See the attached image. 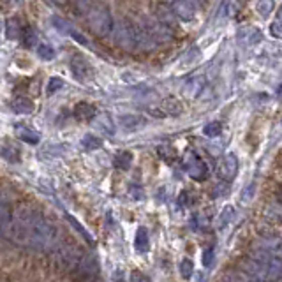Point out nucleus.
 Here are the masks:
<instances>
[{"instance_id": "nucleus-10", "label": "nucleus", "mask_w": 282, "mask_h": 282, "mask_svg": "<svg viewBox=\"0 0 282 282\" xmlns=\"http://www.w3.org/2000/svg\"><path fill=\"white\" fill-rule=\"evenodd\" d=\"M11 109L18 115H28V113L34 111V102L25 95H18L11 101Z\"/></svg>"}, {"instance_id": "nucleus-12", "label": "nucleus", "mask_w": 282, "mask_h": 282, "mask_svg": "<svg viewBox=\"0 0 282 282\" xmlns=\"http://www.w3.org/2000/svg\"><path fill=\"white\" fill-rule=\"evenodd\" d=\"M14 133H16V138H20L21 141L28 143V145H35V143H39V140H41V134L27 126H18Z\"/></svg>"}, {"instance_id": "nucleus-6", "label": "nucleus", "mask_w": 282, "mask_h": 282, "mask_svg": "<svg viewBox=\"0 0 282 282\" xmlns=\"http://www.w3.org/2000/svg\"><path fill=\"white\" fill-rule=\"evenodd\" d=\"M237 171H238L237 155H235V153H228L222 159V162H220V175H222L226 180H231V178H235Z\"/></svg>"}, {"instance_id": "nucleus-1", "label": "nucleus", "mask_w": 282, "mask_h": 282, "mask_svg": "<svg viewBox=\"0 0 282 282\" xmlns=\"http://www.w3.org/2000/svg\"><path fill=\"white\" fill-rule=\"evenodd\" d=\"M83 14L88 27L99 37H108L113 32V25L115 23H113L111 9L104 2H101V0H90L88 6L85 7Z\"/></svg>"}, {"instance_id": "nucleus-7", "label": "nucleus", "mask_w": 282, "mask_h": 282, "mask_svg": "<svg viewBox=\"0 0 282 282\" xmlns=\"http://www.w3.org/2000/svg\"><path fill=\"white\" fill-rule=\"evenodd\" d=\"M71 73H73V76L78 81H87L90 69H88L87 62L81 57H73V60H71Z\"/></svg>"}, {"instance_id": "nucleus-16", "label": "nucleus", "mask_w": 282, "mask_h": 282, "mask_svg": "<svg viewBox=\"0 0 282 282\" xmlns=\"http://www.w3.org/2000/svg\"><path fill=\"white\" fill-rule=\"evenodd\" d=\"M94 126L97 127V129H101L104 134H109V136H113V134H115V126L111 124V119H109V117H106V115L99 117V119L95 120Z\"/></svg>"}, {"instance_id": "nucleus-4", "label": "nucleus", "mask_w": 282, "mask_h": 282, "mask_svg": "<svg viewBox=\"0 0 282 282\" xmlns=\"http://www.w3.org/2000/svg\"><path fill=\"white\" fill-rule=\"evenodd\" d=\"M157 20L160 21L162 25H166L170 30H175L177 28V21L178 18L175 16L171 6H166V4H159L157 6Z\"/></svg>"}, {"instance_id": "nucleus-18", "label": "nucleus", "mask_w": 282, "mask_h": 282, "mask_svg": "<svg viewBox=\"0 0 282 282\" xmlns=\"http://www.w3.org/2000/svg\"><path fill=\"white\" fill-rule=\"evenodd\" d=\"M35 51H37V57L44 62H49V60L55 59V49L48 44H37L35 46Z\"/></svg>"}, {"instance_id": "nucleus-11", "label": "nucleus", "mask_w": 282, "mask_h": 282, "mask_svg": "<svg viewBox=\"0 0 282 282\" xmlns=\"http://www.w3.org/2000/svg\"><path fill=\"white\" fill-rule=\"evenodd\" d=\"M119 124L124 131H138L145 126V119L140 115H131V113H127V115L120 117Z\"/></svg>"}, {"instance_id": "nucleus-2", "label": "nucleus", "mask_w": 282, "mask_h": 282, "mask_svg": "<svg viewBox=\"0 0 282 282\" xmlns=\"http://www.w3.org/2000/svg\"><path fill=\"white\" fill-rule=\"evenodd\" d=\"M141 27L145 28V32L153 41V44H162V42H167L173 37V30H170L159 20H145L141 23Z\"/></svg>"}, {"instance_id": "nucleus-5", "label": "nucleus", "mask_w": 282, "mask_h": 282, "mask_svg": "<svg viewBox=\"0 0 282 282\" xmlns=\"http://www.w3.org/2000/svg\"><path fill=\"white\" fill-rule=\"evenodd\" d=\"M187 171H189V175H191L192 178H196V180H203V178L206 177V173H208L205 162H203V160L199 159L198 155H194V153H192V155H189Z\"/></svg>"}, {"instance_id": "nucleus-3", "label": "nucleus", "mask_w": 282, "mask_h": 282, "mask_svg": "<svg viewBox=\"0 0 282 282\" xmlns=\"http://www.w3.org/2000/svg\"><path fill=\"white\" fill-rule=\"evenodd\" d=\"M175 16L182 21H192L196 18V6L191 0H173L171 2Z\"/></svg>"}, {"instance_id": "nucleus-28", "label": "nucleus", "mask_w": 282, "mask_h": 282, "mask_svg": "<svg viewBox=\"0 0 282 282\" xmlns=\"http://www.w3.org/2000/svg\"><path fill=\"white\" fill-rule=\"evenodd\" d=\"M280 203H282V192H280Z\"/></svg>"}, {"instance_id": "nucleus-19", "label": "nucleus", "mask_w": 282, "mask_h": 282, "mask_svg": "<svg viewBox=\"0 0 282 282\" xmlns=\"http://www.w3.org/2000/svg\"><path fill=\"white\" fill-rule=\"evenodd\" d=\"M101 145H102V141L99 140L95 134H85V136L81 138V146H83L85 150H95Z\"/></svg>"}, {"instance_id": "nucleus-14", "label": "nucleus", "mask_w": 282, "mask_h": 282, "mask_svg": "<svg viewBox=\"0 0 282 282\" xmlns=\"http://www.w3.org/2000/svg\"><path fill=\"white\" fill-rule=\"evenodd\" d=\"M21 32H23V27L20 25V20L18 18H9L6 21V37L11 39V41H18L21 37Z\"/></svg>"}, {"instance_id": "nucleus-8", "label": "nucleus", "mask_w": 282, "mask_h": 282, "mask_svg": "<svg viewBox=\"0 0 282 282\" xmlns=\"http://www.w3.org/2000/svg\"><path fill=\"white\" fill-rule=\"evenodd\" d=\"M74 117L76 120H83V122H92L97 117V108L90 102H80L74 108Z\"/></svg>"}, {"instance_id": "nucleus-27", "label": "nucleus", "mask_w": 282, "mask_h": 282, "mask_svg": "<svg viewBox=\"0 0 282 282\" xmlns=\"http://www.w3.org/2000/svg\"><path fill=\"white\" fill-rule=\"evenodd\" d=\"M49 2H53L55 6H59V7H64V6H67V4L73 2V0H49Z\"/></svg>"}, {"instance_id": "nucleus-20", "label": "nucleus", "mask_w": 282, "mask_h": 282, "mask_svg": "<svg viewBox=\"0 0 282 282\" xmlns=\"http://www.w3.org/2000/svg\"><path fill=\"white\" fill-rule=\"evenodd\" d=\"M136 249L141 252H145L148 249V233L145 228H140L136 233Z\"/></svg>"}, {"instance_id": "nucleus-9", "label": "nucleus", "mask_w": 282, "mask_h": 282, "mask_svg": "<svg viewBox=\"0 0 282 282\" xmlns=\"http://www.w3.org/2000/svg\"><path fill=\"white\" fill-rule=\"evenodd\" d=\"M203 87H205V78L203 76L189 78L184 85V95H187V97H198L201 94Z\"/></svg>"}, {"instance_id": "nucleus-24", "label": "nucleus", "mask_w": 282, "mask_h": 282, "mask_svg": "<svg viewBox=\"0 0 282 282\" xmlns=\"http://www.w3.org/2000/svg\"><path fill=\"white\" fill-rule=\"evenodd\" d=\"M131 160H133V155H131L129 152H120L115 159V164L119 167H129Z\"/></svg>"}, {"instance_id": "nucleus-13", "label": "nucleus", "mask_w": 282, "mask_h": 282, "mask_svg": "<svg viewBox=\"0 0 282 282\" xmlns=\"http://www.w3.org/2000/svg\"><path fill=\"white\" fill-rule=\"evenodd\" d=\"M160 117H175V115H180L182 113V104H180V101L178 99H175V97H167V99H164L162 102H160Z\"/></svg>"}, {"instance_id": "nucleus-25", "label": "nucleus", "mask_w": 282, "mask_h": 282, "mask_svg": "<svg viewBox=\"0 0 282 282\" xmlns=\"http://www.w3.org/2000/svg\"><path fill=\"white\" fill-rule=\"evenodd\" d=\"M191 268H192V263L189 261V259L182 261V275H184L185 279H189V277H191Z\"/></svg>"}, {"instance_id": "nucleus-21", "label": "nucleus", "mask_w": 282, "mask_h": 282, "mask_svg": "<svg viewBox=\"0 0 282 282\" xmlns=\"http://www.w3.org/2000/svg\"><path fill=\"white\" fill-rule=\"evenodd\" d=\"M220 133H222V126L219 122H210L203 127V134L208 138H217L220 136Z\"/></svg>"}, {"instance_id": "nucleus-15", "label": "nucleus", "mask_w": 282, "mask_h": 282, "mask_svg": "<svg viewBox=\"0 0 282 282\" xmlns=\"http://www.w3.org/2000/svg\"><path fill=\"white\" fill-rule=\"evenodd\" d=\"M273 7H275V0H258V4H256V11H258V14L261 18H270V14H272Z\"/></svg>"}, {"instance_id": "nucleus-23", "label": "nucleus", "mask_w": 282, "mask_h": 282, "mask_svg": "<svg viewBox=\"0 0 282 282\" xmlns=\"http://www.w3.org/2000/svg\"><path fill=\"white\" fill-rule=\"evenodd\" d=\"M231 219H233V208H231V206H226V208L222 210V213H220V219H219V228H220V230H222V228H226V224H230Z\"/></svg>"}, {"instance_id": "nucleus-26", "label": "nucleus", "mask_w": 282, "mask_h": 282, "mask_svg": "<svg viewBox=\"0 0 282 282\" xmlns=\"http://www.w3.org/2000/svg\"><path fill=\"white\" fill-rule=\"evenodd\" d=\"M252 189H254V184H251L247 189H245V192H244V201H249V199L252 198Z\"/></svg>"}, {"instance_id": "nucleus-17", "label": "nucleus", "mask_w": 282, "mask_h": 282, "mask_svg": "<svg viewBox=\"0 0 282 282\" xmlns=\"http://www.w3.org/2000/svg\"><path fill=\"white\" fill-rule=\"evenodd\" d=\"M20 39H23V42H25V46H27V48H34V46L39 44V42H37V34H35V30L32 27H25L23 32H21Z\"/></svg>"}, {"instance_id": "nucleus-22", "label": "nucleus", "mask_w": 282, "mask_h": 282, "mask_svg": "<svg viewBox=\"0 0 282 282\" xmlns=\"http://www.w3.org/2000/svg\"><path fill=\"white\" fill-rule=\"evenodd\" d=\"M62 87H64V80H62V78H59V76L49 78L48 87H46V94H48V95H53L55 92H59Z\"/></svg>"}]
</instances>
